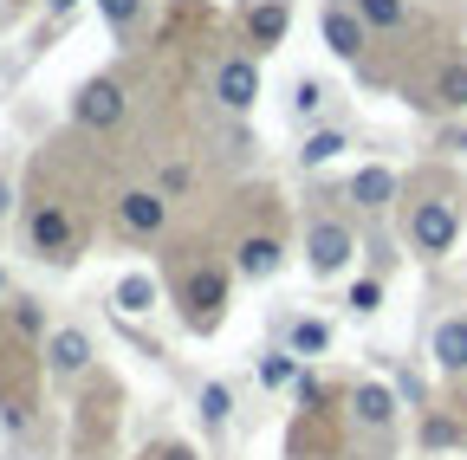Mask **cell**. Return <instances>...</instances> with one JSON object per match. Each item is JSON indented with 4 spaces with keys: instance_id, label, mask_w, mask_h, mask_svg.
<instances>
[{
    "instance_id": "cell-22",
    "label": "cell",
    "mask_w": 467,
    "mask_h": 460,
    "mask_svg": "<svg viewBox=\"0 0 467 460\" xmlns=\"http://www.w3.org/2000/svg\"><path fill=\"white\" fill-rule=\"evenodd\" d=\"M227 402H234V395H227L221 383H208V389H202V422H208V428H221V422H227Z\"/></svg>"
},
{
    "instance_id": "cell-3",
    "label": "cell",
    "mask_w": 467,
    "mask_h": 460,
    "mask_svg": "<svg viewBox=\"0 0 467 460\" xmlns=\"http://www.w3.org/2000/svg\"><path fill=\"white\" fill-rule=\"evenodd\" d=\"M350 253H358V247H350V227H344V220H312V227H306V260H312V272H337Z\"/></svg>"
},
{
    "instance_id": "cell-16",
    "label": "cell",
    "mask_w": 467,
    "mask_h": 460,
    "mask_svg": "<svg viewBox=\"0 0 467 460\" xmlns=\"http://www.w3.org/2000/svg\"><path fill=\"white\" fill-rule=\"evenodd\" d=\"M358 20L377 26V33H396L409 20V0H358Z\"/></svg>"
},
{
    "instance_id": "cell-4",
    "label": "cell",
    "mask_w": 467,
    "mask_h": 460,
    "mask_svg": "<svg viewBox=\"0 0 467 460\" xmlns=\"http://www.w3.org/2000/svg\"><path fill=\"white\" fill-rule=\"evenodd\" d=\"M318 33H325V46L337 52V59H358V52L370 46V26L358 20V7H325Z\"/></svg>"
},
{
    "instance_id": "cell-23",
    "label": "cell",
    "mask_w": 467,
    "mask_h": 460,
    "mask_svg": "<svg viewBox=\"0 0 467 460\" xmlns=\"http://www.w3.org/2000/svg\"><path fill=\"white\" fill-rule=\"evenodd\" d=\"M350 305H358V312H377V305H383V285H377V279L350 285Z\"/></svg>"
},
{
    "instance_id": "cell-2",
    "label": "cell",
    "mask_w": 467,
    "mask_h": 460,
    "mask_svg": "<svg viewBox=\"0 0 467 460\" xmlns=\"http://www.w3.org/2000/svg\"><path fill=\"white\" fill-rule=\"evenodd\" d=\"M72 118H78L85 130H110L117 118H124V85H117V78H91V85H78Z\"/></svg>"
},
{
    "instance_id": "cell-18",
    "label": "cell",
    "mask_w": 467,
    "mask_h": 460,
    "mask_svg": "<svg viewBox=\"0 0 467 460\" xmlns=\"http://www.w3.org/2000/svg\"><path fill=\"white\" fill-rule=\"evenodd\" d=\"M325 343H331V331H325L318 318H299V324H292V351H299V357H318Z\"/></svg>"
},
{
    "instance_id": "cell-26",
    "label": "cell",
    "mask_w": 467,
    "mask_h": 460,
    "mask_svg": "<svg viewBox=\"0 0 467 460\" xmlns=\"http://www.w3.org/2000/svg\"><path fill=\"white\" fill-rule=\"evenodd\" d=\"M156 460H195V454H189V447H162Z\"/></svg>"
},
{
    "instance_id": "cell-11",
    "label": "cell",
    "mask_w": 467,
    "mask_h": 460,
    "mask_svg": "<svg viewBox=\"0 0 467 460\" xmlns=\"http://www.w3.org/2000/svg\"><path fill=\"white\" fill-rule=\"evenodd\" d=\"M279 260H285V253H279V240H273V234H254V240H241V253H234V266H241L247 279H273V272H279Z\"/></svg>"
},
{
    "instance_id": "cell-14",
    "label": "cell",
    "mask_w": 467,
    "mask_h": 460,
    "mask_svg": "<svg viewBox=\"0 0 467 460\" xmlns=\"http://www.w3.org/2000/svg\"><path fill=\"white\" fill-rule=\"evenodd\" d=\"M247 33H254V46H279L285 39V0H260V7H247Z\"/></svg>"
},
{
    "instance_id": "cell-7",
    "label": "cell",
    "mask_w": 467,
    "mask_h": 460,
    "mask_svg": "<svg viewBox=\"0 0 467 460\" xmlns=\"http://www.w3.org/2000/svg\"><path fill=\"white\" fill-rule=\"evenodd\" d=\"M117 220L130 227V234H162V220H169V201L156 189H130L124 201H117Z\"/></svg>"
},
{
    "instance_id": "cell-5",
    "label": "cell",
    "mask_w": 467,
    "mask_h": 460,
    "mask_svg": "<svg viewBox=\"0 0 467 460\" xmlns=\"http://www.w3.org/2000/svg\"><path fill=\"white\" fill-rule=\"evenodd\" d=\"M214 97H221L227 110H254V97H260V66H254V59H227V66L214 72Z\"/></svg>"
},
{
    "instance_id": "cell-21",
    "label": "cell",
    "mask_w": 467,
    "mask_h": 460,
    "mask_svg": "<svg viewBox=\"0 0 467 460\" xmlns=\"http://www.w3.org/2000/svg\"><path fill=\"white\" fill-rule=\"evenodd\" d=\"M98 14L124 33V26H137V14H143V0H98Z\"/></svg>"
},
{
    "instance_id": "cell-12",
    "label": "cell",
    "mask_w": 467,
    "mask_h": 460,
    "mask_svg": "<svg viewBox=\"0 0 467 460\" xmlns=\"http://www.w3.org/2000/svg\"><path fill=\"white\" fill-rule=\"evenodd\" d=\"M435 363H441L448 376L467 370V318H448V324L435 331Z\"/></svg>"
},
{
    "instance_id": "cell-9",
    "label": "cell",
    "mask_w": 467,
    "mask_h": 460,
    "mask_svg": "<svg viewBox=\"0 0 467 460\" xmlns=\"http://www.w3.org/2000/svg\"><path fill=\"white\" fill-rule=\"evenodd\" d=\"M46 357H52V370H58V376H78V370L91 363V337L66 324V331H52V337H46Z\"/></svg>"
},
{
    "instance_id": "cell-15",
    "label": "cell",
    "mask_w": 467,
    "mask_h": 460,
    "mask_svg": "<svg viewBox=\"0 0 467 460\" xmlns=\"http://www.w3.org/2000/svg\"><path fill=\"white\" fill-rule=\"evenodd\" d=\"M156 305V279L150 272H124L117 279V312H150Z\"/></svg>"
},
{
    "instance_id": "cell-6",
    "label": "cell",
    "mask_w": 467,
    "mask_h": 460,
    "mask_svg": "<svg viewBox=\"0 0 467 460\" xmlns=\"http://www.w3.org/2000/svg\"><path fill=\"white\" fill-rule=\"evenodd\" d=\"M221 299H227V279H221V272H189L182 305H189V324H195V331H208V324L221 318Z\"/></svg>"
},
{
    "instance_id": "cell-25",
    "label": "cell",
    "mask_w": 467,
    "mask_h": 460,
    "mask_svg": "<svg viewBox=\"0 0 467 460\" xmlns=\"http://www.w3.org/2000/svg\"><path fill=\"white\" fill-rule=\"evenodd\" d=\"M14 324H20L26 337H39V312H33V305H20V312H14Z\"/></svg>"
},
{
    "instance_id": "cell-1",
    "label": "cell",
    "mask_w": 467,
    "mask_h": 460,
    "mask_svg": "<svg viewBox=\"0 0 467 460\" xmlns=\"http://www.w3.org/2000/svg\"><path fill=\"white\" fill-rule=\"evenodd\" d=\"M409 240H416V253H448L461 240V208L454 201H416V214H409Z\"/></svg>"
},
{
    "instance_id": "cell-13",
    "label": "cell",
    "mask_w": 467,
    "mask_h": 460,
    "mask_svg": "<svg viewBox=\"0 0 467 460\" xmlns=\"http://www.w3.org/2000/svg\"><path fill=\"white\" fill-rule=\"evenodd\" d=\"M389 195H396L389 169H358V176H350V201L358 208H389Z\"/></svg>"
},
{
    "instance_id": "cell-17",
    "label": "cell",
    "mask_w": 467,
    "mask_h": 460,
    "mask_svg": "<svg viewBox=\"0 0 467 460\" xmlns=\"http://www.w3.org/2000/svg\"><path fill=\"white\" fill-rule=\"evenodd\" d=\"M435 104L467 110V59H448V66H441V78H435Z\"/></svg>"
},
{
    "instance_id": "cell-24",
    "label": "cell",
    "mask_w": 467,
    "mask_h": 460,
    "mask_svg": "<svg viewBox=\"0 0 467 460\" xmlns=\"http://www.w3.org/2000/svg\"><path fill=\"white\" fill-rule=\"evenodd\" d=\"M422 441H429V447H448V441H461V428H454L448 415H435V422L422 428Z\"/></svg>"
},
{
    "instance_id": "cell-27",
    "label": "cell",
    "mask_w": 467,
    "mask_h": 460,
    "mask_svg": "<svg viewBox=\"0 0 467 460\" xmlns=\"http://www.w3.org/2000/svg\"><path fill=\"white\" fill-rule=\"evenodd\" d=\"M78 7V0H46V14H72Z\"/></svg>"
},
{
    "instance_id": "cell-10",
    "label": "cell",
    "mask_w": 467,
    "mask_h": 460,
    "mask_svg": "<svg viewBox=\"0 0 467 460\" xmlns=\"http://www.w3.org/2000/svg\"><path fill=\"white\" fill-rule=\"evenodd\" d=\"M350 409H358V422H364V428H389V422H396V395H389L383 383H358Z\"/></svg>"
},
{
    "instance_id": "cell-20",
    "label": "cell",
    "mask_w": 467,
    "mask_h": 460,
    "mask_svg": "<svg viewBox=\"0 0 467 460\" xmlns=\"http://www.w3.org/2000/svg\"><path fill=\"white\" fill-rule=\"evenodd\" d=\"M292 104H299V118H318V110H325V85L299 78V85H292Z\"/></svg>"
},
{
    "instance_id": "cell-19",
    "label": "cell",
    "mask_w": 467,
    "mask_h": 460,
    "mask_svg": "<svg viewBox=\"0 0 467 460\" xmlns=\"http://www.w3.org/2000/svg\"><path fill=\"white\" fill-rule=\"evenodd\" d=\"M337 149H344V137H337V130H318V137H306V149H299V156L318 169V162H331Z\"/></svg>"
},
{
    "instance_id": "cell-8",
    "label": "cell",
    "mask_w": 467,
    "mask_h": 460,
    "mask_svg": "<svg viewBox=\"0 0 467 460\" xmlns=\"http://www.w3.org/2000/svg\"><path fill=\"white\" fill-rule=\"evenodd\" d=\"M26 234H33L39 253H66V247H72V214H66V208H33Z\"/></svg>"
}]
</instances>
